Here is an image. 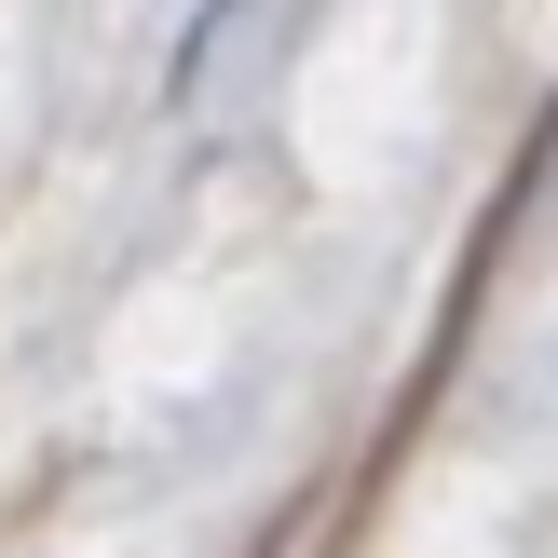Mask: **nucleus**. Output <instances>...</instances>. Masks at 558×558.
Returning a JSON list of instances; mask_svg holds the SVG:
<instances>
[]
</instances>
